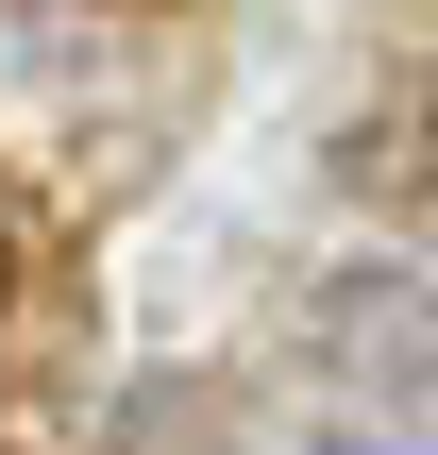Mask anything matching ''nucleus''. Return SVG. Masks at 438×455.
<instances>
[{
	"mask_svg": "<svg viewBox=\"0 0 438 455\" xmlns=\"http://www.w3.org/2000/svg\"><path fill=\"white\" fill-rule=\"evenodd\" d=\"M0 287H17V236H0Z\"/></svg>",
	"mask_w": 438,
	"mask_h": 455,
	"instance_id": "f257e3e1",
	"label": "nucleus"
}]
</instances>
